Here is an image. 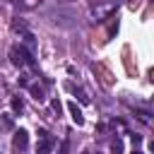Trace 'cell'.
<instances>
[{
    "instance_id": "obj_1",
    "label": "cell",
    "mask_w": 154,
    "mask_h": 154,
    "mask_svg": "<svg viewBox=\"0 0 154 154\" xmlns=\"http://www.w3.org/2000/svg\"><path fill=\"white\" fill-rule=\"evenodd\" d=\"M10 63L14 67H24V65H34V55L24 48V46H14L10 48Z\"/></svg>"
},
{
    "instance_id": "obj_2",
    "label": "cell",
    "mask_w": 154,
    "mask_h": 154,
    "mask_svg": "<svg viewBox=\"0 0 154 154\" xmlns=\"http://www.w3.org/2000/svg\"><path fill=\"white\" fill-rule=\"evenodd\" d=\"M53 144L55 140L46 132V130H38V144H36V154H51L53 152Z\"/></svg>"
},
{
    "instance_id": "obj_3",
    "label": "cell",
    "mask_w": 154,
    "mask_h": 154,
    "mask_svg": "<svg viewBox=\"0 0 154 154\" xmlns=\"http://www.w3.org/2000/svg\"><path fill=\"white\" fill-rule=\"evenodd\" d=\"M12 144H14V149L24 152V149H26V144H29V132L19 128V130L14 132V137H12Z\"/></svg>"
},
{
    "instance_id": "obj_4",
    "label": "cell",
    "mask_w": 154,
    "mask_h": 154,
    "mask_svg": "<svg viewBox=\"0 0 154 154\" xmlns=\"http://www.w3.org/2000/svg\"><path fill=\"white\" fill-rule=\"evenodd\" d=\"M67 108H70V116H72L75 125H84V116H82V111L77 108V103H75V101H70V103H67Z\"/></svg>"
},
{
    "instance_id": "obj_5",
    "label": "cell",
    "mask_w": 154,
    "mask_h": 154,
    "mask_svg": "<svg viewBox=\"0 0 154 154\" xmlns=\"http://www.w3.org/2000/svg\"><path fill=\"white\" fill-rule=\"evenodd\" d=\"M29 87V91H31V96H34V101H43L46 99V91H43V87H38V84H26Z\"/></svg>"
},
{
    "instance_id": "obj_6",
    "label": "cell",
    "mask_w": 154,
    "mask_h": 154,
    "mask_svg": "<svg viewBox=\"0 0 154 154\" xmlns=\"http://www.w3.org/2000/svg\"><path fill=\"white\" fill-rule=\"evenodd\" d=\"M65 87H67V89H70V91H75V94H77V99H79V101H82V103H89V96H84V91H82V89H77V87H75V84H72V82H67V84H65Z\"/></svg>"
},
{
    "instance_id": "obj_7",
    "label": "cell",
    "mask_w": 154,
    "mask_h": 154,
    "mask_svg": "<svg viewBox=\"0 0 154 154\" xmlns=\"http://www.w3.org/2000/svg\"><path fill=\"white\" fill-rule=\"evenodd\" d=\"M0 128L2 130H12V118L10 116H0Z\"/></svg>"
},
{
    "instance_id": "obj_8",
    "label": "cell",
    "mask_w": 154,
    "mask_h": 154,
    "mask_svg": "<svg viewBox=\"0 0 154 154\" xmlns=\"http://www.w3.org/2000/svg\"><path fill=\"white\" fill-rule=\"evenodd\" d=\"M22 108H24L22 99H19V96H14V99H12V111H14V113H22Z\"/></svg>"
},
{
    "instance_id": "obj_9",
    "label": "cell",
    "mask_w": 154,
    "mask_h": 154,
    "mask_svg": "<svg viewBox=\"0 0 154 154\" xmlns=\"http://www.w3.org/2000/svg\"><path fill=\"white\" fill-rule=\"evenodd\" d=\"M111 149H113L116 154H120V152H123V144H120V140H113V144H111Z\"/></svg>"
},
{
    "instance_id": "obj_10",
    "label": "cell",
    "mask_w": 154,
    "mask_h": 154,
    "mask_svg": "<svg viewBox=\"0 0 154 154\" xmlns=\"http://www.w3.org/2000/svg\"><path fill=\"white\" fill-rule=\"evenodd\" d=\"M51 108H53V111L60 116V108H63V106H60V101H58V99H53V101H51Z\"/></svg>"
},
{
    "instance_id": "obj_11",
    "label": "cell",
    "mask_w": 154,
    "mask_h": 154,
    "mask_svg": "<svg viewBox=\"0 0 154 154\" xmlns=\"http://www.w3.org/2000/svg\"><path fill=\"white\" fill-rule=\"evenodd\" d=\"M132 154H144V152H140V149H135V152H132Z\"/></svg>"
}]
</instances>
